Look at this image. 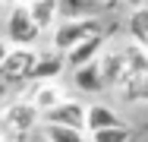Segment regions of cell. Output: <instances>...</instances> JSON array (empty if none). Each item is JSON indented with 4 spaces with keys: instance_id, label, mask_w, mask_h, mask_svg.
Listing matches in <instances>:
<instances>
[{
    "instance_id": "1",
    "label": "cell",
    "mask_w": 148,
    "mask_h": 142,
    "mask_svg": "<svg viewBox=\"0 0 148 142\" xmlns=\"http://www.w3.org/2000/svg\"><path fill=\"white\" fill-rule=\"evenodd\" d=\"M41 123V111L32 98H16L0 108V142H25L32 130Z\"/></svg>"
},
{
    "instance_id": "2",
    "label": "cell",
    "mask_w": 148,
    "mask_h": 142,
    "mask_svg": "<svg viewBox=\"0 0 148 142\" xmlns=\"http://www.w3.org/2000/svg\"><path fill=\"white\" fill-rule=\"evenodd\" d=\"M35 63H38V54L32 48L13 44L10 54L3 57V63H0V79L10 85V92H16L19 85H25V82L35 79Z\"/></svg>"
},
{
    "instance_id": "3",
    "label": "cell",
    "mask_w": 148,
    "mask_h": 142,
    "mask_svg": "<svg viewBox=\"0 0 148 142\" xmlns=\"http://www.w3.org/2000/svg\"><path fill=\"white\" fill-rule=\"evenodd\" d=\"M98 32H104V26H101L98 16H73V19H57L54 38H51V41H54V51L66 54L73 44H79L82 38L98 35Z\"/></svg>"
},
{
    "instance_id": "4",
    "label": "cell",
    "mask_w": 148,
    "mask_h": 142,
    "mask_svg": "<svg viewBox=\"0 0 148 142\" xmlns=\"http://www.w3.org/2000/svg\"><path fill=\"white\" fill-rule=\"evenodd\" d=\"M6 41L10 44H22V48H32L38 38H41V26L32 19L29 6L25 3H13L6 10Z\"/></svg>"
},
{
    "instance_id": "5",
    "label": "cell",
    "mask_w": 148,
    "mask_h": 142,
    "mask_svg": "<svg viewBox=\"0 0 148 142\" xmlns=\"http://www.w3.org/2000/svg\"><path fill=\"white\" fill-rule=\"evenodd\" d=\"M85 114H88V104H82L76 98H63L60 104H54L51 111L41 114V123H60V126L85 130Z\"/></svg>"
},
{
    "instance_id": "6",
    "label": "cell",
    "mask_w": 148,
    "mask_h": 142,
    "mask_svg": "<svg viewBox=\"0 0 148 142\" xmlns=\"http://www.w3.org/2000/svg\"><path fill=\"white\" fill-rule=\"evenodd\" d=\"M104 51V32H98V35H88V38H82L79 44H73L69 51H66V66L69 70H76V66H82V63H91V60H98Z\"/></svg>"
},
{
    "instance_id": "7",
    "label": "cell",
    "mask_w": 148,
    "mask_h": 142,
    "mask_svg": "<svg viewBox=\"0 0 148 142\" xmlns=\"http://www.w3.org/2000/svg\"><path fill=\"white\" fill-rule=\"evenodd\" d=\"M32 104L38 108V111H51L54 104H60L63 98H66V88L60 85V79H47V82H32Z\"/></svg>"
},
{
    "instance_id": "8",
    "label": "cell",
    "mask_w": 148,
    "mask_h": 142,
    "mask_svg": "<svg viewBox=\"0 0 148 142\" xmlns=\"http://www.w3.org/2000/svg\"><path fill=\"white\" fill-rule=\"evenodd\" d=\"M73 85H76L79 92H88V95H98V92H104V88H107V82H104L101 63H98V60H91V63H82V66H76V70H73Z\"/></svg>"
},
{
    "instance_id": "9",
    "label": "cell",
    "mask_w": 148,
    "mask_h": 142,
    "mask_svg": "<svg viewBox=\"0 0 148 142\" xmlns=\"http://www.w3.org/2000/svg\"><path fill=\"white\" fill-rule=\"evenodd\" d=\"M98 63H101V73H104V82H107V88H110V85H120L123 79H126V57H123V48L101 51Z\"/></svg>"
},
{
    "instance_id": "10",
    "label": "cell",
    "mask_w": 148,
    "mask_h": 142,
    "mask_svg": "<svg viewBox=\"0 0 148 142\" xmlns=\"http://www.w3.org/2000/svg\"><path fill=\"white\" fill-rule=\"evenodd\" d=\"M66 70V57L60 51H47V54H38V63H35V79L32 82H47V79H60Z\"/></svg>"
},
{
    "instance_id": "11",
    "label": "cell",
    "mask_w": 148,
    "mask_h": 142,
    "mask_svg": "<svg viewBox=\"0 0 148 142\" xmlns=\"http://www.w3.org/2000/svg\"><path fill=\"white\" fill-rule=\"evenodd\" d=\"M32 13V19L41 26V32H51L60 19V0H29L25 3Z\"/></svg>"
},
{
    "instance_id": "12",
    "label": "cell",
    "mask_w": 148,
    "mask_h": 142,
    "mask_svg": "<svg viewBox=\"0 0 148 142\" xmlns=\"http://www.w3.org/2000/svg\"><path fill=\"white\" fill-rule=\"evenodd\" d=\"M123 117H120L114 108L107 104H88V114H85V130H104V126H120Z\"/></svg>"
},
{
    "instance_id": "13",
    "label": "cell",
    "mask_w": 148,
    "mask_h": 142,
    "mask_svg": "<svg viewBox=\"0 0 148 142\" xmlns=\"http://www.w3.org/2000/svg\"><path fill=\"white\" fill-rule=\"evenodd\" d=\"M126 32H129V38L136 44L148 48V3L145 6H132V13L126 19Z\"/></svg>"
},
{
    "instance_id": "14",
    "label": "cell",
    "mask_w": 148,
    "mask_h": 142,
    "mask_svg": "<svg viewBox=\"0 0 148 142\" xmlns=\"http://www.w3.org/2000/svg\"><path fill=\"white\" fill-rule=\"evenodd\" d=\"M41 136H44L47 142H88L85 130L60 126V123H41Z\"/></svg>"
},
{
    "instance_id": "15",
    "label": "cell",
    "mask_w": 148,
    "mask_h": 142,
    "mask_svg": "<svg viewBox=\"0 0 148 142\" xmlns=\"http://www.w3.org/2000/svg\"><path fill=\"white\" fill-rule=\"evenodd\" d=\"M88 142H132V130L126 123L120 126H104V130H91Z\"/></svg>"
},
{
    "instance_id": "16",
    "label": "cell",
    "mask_w": 148,
    "mask_h": 142,
    "mask_svg": "<svg viewBox=\"0 0 148 142\" xmlns=\"http://www.w3.org/2000/svg\"><path fill=\"white\" fill-rule=\"evenodd\" d=\"M98 3L95 0H60V19H73V16H95Z\"/></svg>"
},
{
    "instance_id": "17",
    "label": "cell",
    "mask_w": 148,
    "mask_h": 142,
    "mask_svg": "<svg viewBox=\"0 0 148 142\" xmlns=\"http://www.w3.org/2000/svg\"><path fill=\"white\" fill-rule=\"evenodd\" d=\"M10 54V41L6 38H0V63H3V57Z\"/></svg>"
},
{
    "instance_id": "18",
    "label": "cell",
    "mask_w": 148,
    "mask_h": 142,
    "mask_svg": "<svg viewBox=\"0 0 148 142\" xmlns=\"http://www.w3.org/2000/svg\"><path fill=\"white\" fill-rule=\"evenodd\" d=\"M123 3H129V6H145L148 0H123Z\"/></svg>"
},
{
    "instance_id": "19",
    "label": "cell",
    "mask_w": 148,
    "mask_h": 142,
    "mask_svg": "<svg viewBox=\"0 0 148 142\" xmlns=\"http://www.w3.org/2000/svg\"><path fill=\"white\" fill-rule=\"evenodd\" d=\"M3 95H10V85H6L3 79H0V98H3Z\"/></svg>"
},
{
    "instance_id": "20",
    "label": "cell",
    "mask_w": 148,
    "mask_h": 142,
    "mask_svg": "<svg viewBox=\"0 0 148 142\" xmlns=\"http://www.w3.org/2000/svg\"><path fill=\"white\" fill-rule=\"evenodd\" d=\"M104 6H117V3H123V0H101Z\"/></svg>"
},
{
    "instance_id": "21",
    "label": "cell",
    "mask_w": 148,
    "mask_h": 142,
    "mask_svg": "<svg viewBox=\"0 0 148 142\" xmlns=\"http://www.w3.org/2000/svg\"><path fill=\"white\" fill-rule=\"evenodd\" d=\"M32 142H47V139H44V136H41V139H32Z\"/></svg>"
},
{
    "instance_id": "22",
    "label": "cell",
    "mask_w": 148,
    "mask_h": 142,
    "mask_svg": "<svg viewBox=\"0 0 148 142\" xmlns=\"http://www.w3.org/2000/svg\"><path fill=\"white\" fill-rule=\"evenodd\" d=\"M95 3H101V0H95Z\"/></svg>"
}]
</instances>
